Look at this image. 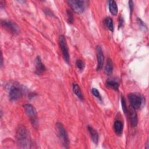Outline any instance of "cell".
I'll return each instance as SVG.
<instances>
[{"label": "cell", "mask_w": 149, "mask_h": 149, "mask_svg": "<svg viewBox=\"0 0 149 149\" xmlns=\"http://www.w3.org/2000/svg\"><path fill=\"white\" fill-rule=\"evenodd\" d=\"M16 143L19 147L30 148L31 146V138L27 128L24 125H20L16 134Z\"/></svg>", "instance_id": "obj_1"}, {"label": "cell", "mask_w": 149, "mask_h": 149, "mask_svg": "<svg viewBox=\"0 0 149 149\" xmlns=\"http://www.w3.org/2000/svg\"><path fill=\"white\" fill-rule=\"evenodd\" d=\"M72 88H73V93L76 94V95L81 100L83 99V96L81 93V91L80 90V87L76 83H73L72 85Z\"/></svg>", "instance_id": "obj_16"}, {"label": "cell", "mask_w": 149, "mask_h": 149, "mask_svg": "<svg viewBox=\"0 0 149 149\" xmlns=\"http://www.w3.org/2000/svg\"><path fill=\"white\" fill-rule=\"evenodd\" d=\"M2 26L13 34H18L20 32L19 27L13 22L10 20H3L1 22Z\"/></svg>", "instance_id": "obj_8"}, {"label": "cell", "mask_w": 149, "mask_h": 149, "mask_svg": "<svg viewBox=\"0 0 149 149\" xmlns=\"http://www.w3.org/2000/svg\"><path fill=\"white\" fill-rule=\"evenodd\" d=\"M127 97L131 107L134 109H139L141 107L143 102V97L140 94L132 93L128 94Z\"/></svg>", "instance_id": "obj_4"}, {"label": "cell", "mask_w": 149, "mask_h": 149, "mask_svg": "<svg viewBox=\"0 0 149 149\" xmlns=\"http://www.w3.org/2000/svg\"><path fill=\"white\" fill-rule=\"evenodd\" d=\"M66 12L68 15V22L69 23H72L73 22V15L72 12L69 9H67Z\"/></svg>", "instance_id": "obj_19"}, {"label": "cell", "mask_w": 149, "mask_h": 149, "mask_svg": "<svg viewBox=\"0 0 149 149\" xmlns=\"http://www.w3.org/2000/svg\"><path fill=\"white\" fill-rule=\"evenodd\" d=\"M76 65L77 68L80 70H82L84 68V63L81 60H77L76 62Z\"/></svg>", "instance_id": "obj_21"}, {"label": "cell", "mask_w": 149, "mask_h": 149, "mask_svg": "<svg viewBox=\"0 0 149 149\" xmlns=\"http://www.w3.org/2000/svg\"><path fill=\"white\" fill-rule=\"evenodd\" d=\"M59 44L60 46V48L62 51V53L64 58L65 61L69 63V54L68 51V47L66 43V40L64 36L61 35L59 37Z\"/></svg>", "instance_id": "obj_7"}, {"label": "cell", "mask_w": 149, "mask_h": 149, "mask_svg": "<svg viewBox=\"0 0 149 149\" xmlns=\"http://www.w3.org/2000/svg\"><path fill=\"white\" fill-rule=\"evenodd\" d=\"M55 128L58 137L60 140L61 142L62 143V145L64 146V147L68 148L69 145V139L63 126L61 123L57 122L55 125Z\"/></svg>", "instance_id": "obj_2"}, {"label": "cell", "mask_w": 149, "mask_h": 149, "mask_svg": "<svg viewBox=\"0 0 149 149\" xmlns=\"http://www.w3.org/2000/svg\"><path fill=\"white\" fill-rule=\"evenodd\" d=\"M91 92H92V94L95 96L97 98H99L100 100H101V96L100 95V92L95 88H93L92 90H91Z\"/></svg>", "instance_id": "obj_22"}, {"label": "cell", "mask_w": 149, "mask_h": 149, "mask_svg": "<svg viewBox=\"0 0 149 149\" xmlns=\"http://www.w3.org/2000/svg\"><path fill=\"white\" fill-rule=\"evenodd\" d=\"M23 107L26 115L30 119L32 125L34 127H37L38 125V122L37 119V112L34 107L32 105L29 104H25Z\"/></svg>", "instance_id": "obj_5"}, {"label": "cell", "mask_w": 149, "mask_h": 149, "mask_svg": "<svg viewBox=\"0 0 149 149\" xmlns=\"http://www.w3.org/2000/svg\"><path fill=\"white\" fill-rule=\"evenodd\" d=\"M127 115L129 116L130 123L132 126H136L138 122L137 119V115L135 111V109L132 107H130V108H127Z\"/></svg>", "instance_id": "obj_10"}, {"label": "cell", "mask_w": 149, "mask_h": 149, "mask_svg": "<svg viewBox=\"0 0 149 149\" xmlns=\"http://www.w3.org/2000/svg\"><path fill=\"white\" fill-rule=\"evenodd\" d=\"M121 104H122V109L124 112V113L127 115V108L126 106V101L124 98L123 97H122L121 98Z\"/></svg>", "instance_id": "obj_20"}, {"label": "cell", "mask_w": 149, "mask_h": 149, "mask_svg": "<svg viewBox=\"0 0 149 149\" xmlns=\"http://www.w3.org/2000/svg\"><path fill=\"white\" fill-rule=\"evenodd\" d=\"M68 3L71 7L72 9L77 13H81L85 9V1L81 0H70Z\"/></svg>", "instance_id": "obj_6"}, {"label": "cell", "mask_w": 149, "mask_h": 149, "mask_svg": "<svg viewBox=\"0 0 149 149\" xmlns=\"http://www.w3.org/2000/svg\"><path fill=\"white\" fill-rule=\"evenodd\" d=\"M88 131L90 134V137L92 139V141L97 144L98 142V139H99V136H98V133L90 125H88L87 126Z\"/></svg>", "instance_id": "obj_12"}, {"label": "cell", "mask_w": 149, "mask_h": 149, "mask_svg": "<svg viewBox=\"0 0 149 149\" xmlns=\"http://www.w3.org/2000/svg\"><path fill=\"white\" fill-rule=\"evenodd\" d=\"M96 53H97V70H100L102 68L104 62V56L102 50L100 46L97 45L96 47Z\"/></svg>", "instance_id": "obj_9"}, {"label": "cell", "mask_w": 149, "mask_h": 149, "mask_svg": "<svg viewBox=\"0 0 149 149\" xmlns=\"http://www.w3.org/2000/svg\"><path fill=\"white\" fill-rule=\"evenodd\" d=\"M35 67L36 73L37 74H41L45 70V67L41 62V59L40 56H37L35 60Z\"/></svg>", "instance_id": "obj_11"}, {"label": "cell", "mask_w": 149, "mask_h": 149, "mask_svg": "<svg viewBox=\"0 0 149 149\" xmlns=\"http://www.w3.org/2000/svg\"><path fill=\"white\" fill-rule=\"evenodd\" d=\"M113 70V63L109 58H108L107 61L105 68H104V72L106 74L109 75L112 73Z\"/></svg>", "instance_id": "obj_15"}, {"label": "cell", "mask_w": 149, "mask_h": 149, "mask_svg": "<svg viewBox=\"0 0 149 149\" xmlns=\"http://www.w3.org/2000/svg\"><path fill=\"white\" fill-rule=\"evenodd\" d=\"M107 84L108 87L115 90H118L119 83L115 80H108L107 81Z\"/></svg>", "instance_id": "obj_17"}, {"label": "cell", "mask_w": 149, "mask_h": 149, "mask_svg": "<svg viewBox=\"0 0 149 149\" xmlns=\"http://www.w3.org/2000/svg\"><path fill=\"white\" fill-rule=\"evenodd\" d=\"M108 5H109V9L111 13L113 16L116 15L118 13V6L116 2L113 0L109 1Z\"/></svg>", "instance_id": "obj_14"}, {"label": "cell", "mask_w": 149, "mask_h": 149, "mask_svg": "<svg viewBox=\"0 0 149 149\" xmlns=\"http://www.w3.org/2000/svg\"><path fill=\"white\" fill-rule=\"evenodd\" d=\"M104 23L107 27L111 31H113V20L110 17H107L104 20Z\"/></svg>", "instance_id": "obj_18"}, {"label": "cell", "mask_w": 149, "mask_h": 149, "mask_svg": "<svg viewBox=\"0 0 149 149\" xmlns=\"http://www.w3.org/2000/svg\"><path fill=\"white\" fill-rule=\"evenodd\" d=\"M24 94V89L18 84H14L9 90V97L10 100L16 101L20 98Z\"/></svg>", "instance_id": "obj_3"}, {"label": "cell", "mask_w": 149, "mask_h": 149, "mask_svg": "<svg viewBox=\"0 0 149 149\" xmlns=\"http://www.w3.org/2000/svg\"><path fill=\"white\" fill-rule=\"evenodd\" d=\"M123 128V125L122 122L120 120H116L113 124V129L115 133L118 135L120 136L122 134Z\"/></svg>", "instance_id": "obj_13"}, {"label": "cell", "mask_w": 149, "mask_h": 149, "mask_svg": "<svg viewBox=\"0 0 149 149\" xmlns=\"http://www.w3.org/2000/svg\"><path fill=\"white\" fill-rule=\"evenodd\" d=\"M129 8H130V13H132V12L133 11V2L132 1H129Z\"/></svg>", "instance_id": "obj_23"}]
</instances>
